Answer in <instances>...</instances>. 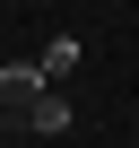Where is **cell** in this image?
Masks as SVG:
<instances>
[{
    "label": "cell",
    "instance_id": "cell-2",
    "mask_svg": "<svg viewBox=\"0 0 139 148\" xmlns=\"http://www.w3.org/2000/svg\"><path fill=\"white\" fill-rule=\"evenodd\" d=\"M35 70H44V79H52V87H61V79H70V70H78V35H52V44L35 52Z\"/></svg>",
    "mask_w": 139,
    "mask_h": 148
},
{
    "label": "cell",
    "instance_id": "cell-1",
    "mask_svg": "<svg viewBox=\"0 0 139 148\" xmlns=\"http://www.w3.org/2000/svg\"><path fill=\"white\" fill-rule=\"evenodd\" d=\"M44 87H52V79H44L35 61H0V122H18V113H26Z\"/></svg>",
    "mask_w": 139,
    "mask_h": 148
}]
</instances>
